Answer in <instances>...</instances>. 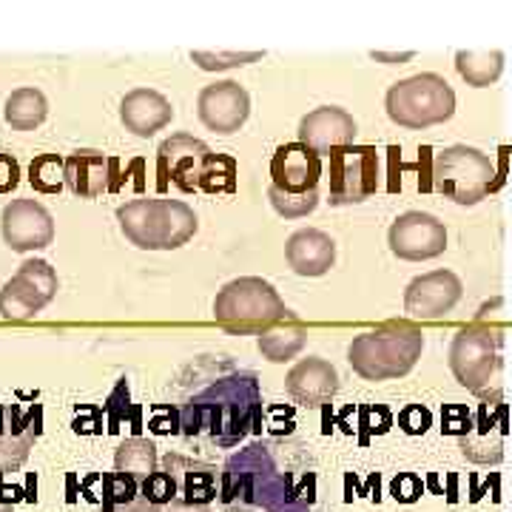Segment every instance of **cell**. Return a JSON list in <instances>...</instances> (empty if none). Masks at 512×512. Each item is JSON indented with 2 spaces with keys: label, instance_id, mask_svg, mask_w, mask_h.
<instances>
[{
  "label": "cell",
  "instance_id": "cell-39",
  "mask_svg": "<svg viewBox=\"0 0 512 512\" xmlns=\"http://www.w3.org/2000/svg\"><path fill=\"white\" fill-rule=\"evenodd\" d=\"M174 416H177V410H171V407H154V416H151V430L154 433H177L180 430V424L174 421Z\"/></svg>",
  "mask_w": 512,
  "mask_h": 512
},
{
  "label": "cell",
  "instance_id": "cell-40",
  "mask_svg": "<svg viewBox=\"0 0 512 512\" xmlns=\"http://www.w3.org/2000/svg\"><path fill=\"white\" fill-rule=\"evenodd\" d=\"M160 512H211L208 510V504H188L183 498H174L171 504H165Z\"/></svg>",
  "mask_w": 512,
  "mask_h": 512
},
{
  "label": "cell",
  "instance_id": "cell-31",
  "mask_svg": "<svg viewBox=\"0 0 512 512\" xmlns=\"http://www.w3.org/2000/svg\"><path fill=\"white\" fill-rule=\"evenodd\" d=\"M202 191L208 194H231L237 188V163L231 157H222L214 154L208 165H205V174L200 180Z\"/></svg>",
  "mask_w": 512,
  "mask_h": 512
},
{
  "label": "cell",
  "instance_id": "cell-42",
  "mask_svg": "<svg viewBox=\"0 0 512 512\" xmlns=\"http://www.w3.org/2000/svg\"><path fill=\"white\" fill-rule=\"evenodd\" d=\"M0 512H15V504L9 498H3V495H0Z\"/></svg>",
  "mask_w": 512,
  "mask_h": 512
},
{
  "label": "cell",
  "instance_id": "cell-16",
  "mask_svg": "<svg viewBox=\"0 0 512 512\" xmlns=\"http://www.w3.org/2000/svg\"><path fill=\"white\" fill-rule=\"evenodd\" d=\"M464 293V285L453 271H430V274L416 276L407 293H404V311L413 319H441L444 313H450L458 305Z\"/></svg>",
  "mask_w": 512,
  "mask_h": 512
},
{
  "label": "cell",
  "instance_id": "cell-38",
  "mask_svg": "<svg viewBox=\"0 0 512 512\" xmlns=\"http://www.w3.org/2000/svg\"><path fill=\"white\" fill-rule=\"evenodd\" d=\"M20 185V165L12 154H0V194H12Z\"/></svg>",
  "mask_w": 512,
  "mask_h": 512
},
{
  "label": "cell",
  "instance_id": "cell-36",
  "mask_svg": "<svg viewBox=\"0 0 512 512\" xmlns=\"http://www.w3.org/2000/svg\"><path fill=\"white\" fill-rule=\"evenodd\" d=\"M359 424L365 427L367 433H387L390 430V413H387V407H382V404H376V407H362L359 410Z\"/></svg>",
  "mask_w": 512,
  "mask_h": 512
},
{
  "label": "cell",
  "instance_id": "cell-28",
  "mask_svg": "<svg viewBox=\"0 0 512 512\" xmlns=\"http://www.w3.org/2000/svg\"><path fill=\"white\" fill-rule=\"evenodd\" d=\"M308 342V330L302 325H276L259 336V350L268 362H288Z\"/></svg>",
  "mask_w": 512,
  "mask_h": 512
},
{
  "label": "cell",
  "instance_id": "cell-41",
  "mask_svg": "<svg viewBox=\"0 0 512 512\" xmlns=\"http://www.w3.org/2000/svg\"><path fill=\"white\" fill-rule=\"evenodd\" d=\"M376 60H390V63H402V60H410L413 52H404V55H384V52H373Z\"/></svg>",
  "mask_w": 512,
  "mask_h": 512
},
{
  "label": "cell",
  "instance_id": "cell-32",
  "mask_svg": "<svg viewBox=\"0 0 512 512\" xmlns=\"http://www.w3.org/2000/svg\"><path fill=\"white\" fill-rule=\"evenodd\" d=\"M194 63L208 69V72H220V69H234V66H248L262 57V52H194Z\"/></svg>",
  "mask_w": 512,
  "mask_h": 512
},
{
  "label": "cell",
  "instance_id": "cell-11",
  "mask_svg": "<svg viewBox=\"0 0 512 512\" xmlns=\"http://www.w3.org/2000/svg\"><path fill=\"white\" fill-rule=\"evenodd\" d=\"M57 293L55 268L43 259H29L0 291V316L9 322H23L40 313Z\"/></svg>",
  "mask_w": 512,
  "mask_h": 512
},
{
  "label": "cell",
  "instance_id": "cell-33",
  "mask_svg": "<svg viewBox=\"0 0 512 512\" xmlns=\"http://www.w3.org/2000/svg\"><path fill=\"white\" fill-rule=\"evenodd\" d=\"M140 493L146 495L154 507H160V510H163L165 504H171V501L177 498V481L163 470V473H154L148 481H143Z\"/></svg>",
  "mask_w": 512,
  "mask_h": 512
},
{
  "label": "cell",
  "instance_id": "cell-18",
  "mask_svg": "<svg viewBox=\"0 0 512 512\" xmlns=\"http://www.w3.org/2000/svg\"><path fill=\"white\" fill-rule=\"evenodd\" d=\"M353 137H356V120L348 111L336 109V106L311 111L299 126V143L313 148L319 157L322 154L330 157L336 148L353 146Z\"/></svg>",
  "mask_w": 512,
  "mask_h": 512
},
{
  "label": "cell",
  "instance_id": "cell-8",
  "mask_svg": "<svg viewBox=\"0 0 512 512\" xmlns=\"http://www.w3.org/2000/svg\"><path fill=\"white\" fill-rule=\"evenodd\" d=\"M498 171L478 148L453 146L441 151L433 163V185L458 205H476L498 188Z\"/></svg>",
  "mask_w": 512,
  "mask_h": 512
},
{
  "label": "cell",
  "instance_id": "cell-27",
  "mask_svg": "<svg viewBox=\"0 0 512 512\" xmlns=\"http://www.w3.org/2000/svg\"><path fill=\"white\" fill-rule=\"evenodd\" d=\"M3 114H6V123L12 128H18V131H35L46 120L49 103H46L43 92H37V89H18V92L9 94Z\"/></svg>",
  "mask_w": 512,
  "mask_h": 512
},
{
  "label": "cell",
  "instance_id": "cell-12",
  "mask_svg": "<svg viewBox=\"0 0 512 512\" xmlns=\"http://www.w3.org/2000/svg\"><path fill=\"white\" fill-rule=\"evenodd\" d=\"M211 148L191 134H174L168 137L157 151V188L163 194L168 183H174L180 191L191 194L200 188L205 165L211 160Z\"/></svg>",
  "mask_w": 512,
  "mask_h": 512
},
{
  "label": "cell",
  "instance_id": "cell-22",
  "mask_svg": "<svg viewBox=\"0 0 512 512\" xmlns=\"http://www.w3.org/2000/svg\"><path fill=\"white\" fill-rule=\"evenodd\" d=\"M37 430L32 416L20 419L18 407L0 404V473H12L26 464L37 439Z\"/></svg>",
  "mask_w": 512,
  "mask_h": 512
},
{
  "label": "cell",
  "instance_id": "cell-1",
  "mask_svg": "<svg viewBox=\"0 0 512 512\" xmlns=\"http://www.w3.org/2000/svg\"><path fill=\"white\" fill-rule=\"evenodd\" d=\"M220 501L225 512H311L313 495L276 461V444L256 441L228 458Z\"/></svg>",
  "mask_w": 512,
  "mask_h": 512
},
{
  "label": "cell",
  "instance_id": "cell-6",
  "mask_svg": "<svg viewBox=\"0 0 512 512\" xmlns=\"http://www.w3.org/2000/svg\"><path fill=\"white\" fill-rule=\"evenodd\" d=\"M285 316H288V308L274 291V285L256 276H242V279L228 282L214 302L217 325L239 336L245 333L262 336L265 330L276 328Z\"/></svg>",
  "mask_w": 512,
  "mask_h": 512
},
{
  "label": "cell",
  "instance_id": "cell-37",
  "mask_svg": "<svg viewBox=\"0 0 512 512\" xmlns=\"http://www.w3.org/2000/svg\"><path fill=\"white\" fill-rule=\"evenodd\" d=\"M421 490L424 487H421L419 476H413V473H399L393 478V498L402 501V504H413L421 495Z\"/></svg>",
  "mask_w": 512,
  "mask_h": 512
},
{
  "label": "cell",
  "instance_id": "cell-20",
  "mask_svg": "<svg viewBox=\"0 0 512 512\" xmlns=\"http://www.w3.org/2000/svg\"><path fill=\"white\" fill-rule=\"evenodd\" d=\"M285 387L293 402L305 404V407H325L339 390V376L333 365L313 356L293 367L285 379Z\"/></svg>",
  "mask_w": 512,
  "mask_h": 512
},
{
  "label": "cell",
  "instance_id": "cell-34",
  "mask_svg": "<svg viewBox=\"0 0 512 512\" xmlns=\"http://www.w3.org/2000/svg\"><path fill=\"white\" fill-rule=\"evenodd\" d=\"M430 410L421 407V404H407L402 413H399V427H402L407 436H424L430 430Z\"/></svg>",
  "mask_w": 512,
  "mask_h": 512
},
{
  "label": "cell",
  "instance_id": "cell-24",
  "mask_svg": "<svg viewBox=\"0 0 512 512\" xmlns=\"http://www.w3.org/2000/svg\"><path fill=\"white\" fill-rule=\"evenodd\" d=\"M285 256H288V265L299 276H322L328 274L333 259H336V245L328 234H322L316 228H305L288 239Z\"/></svg>",
  "mask_w": 512,
  "mask_h": 512
},
{
  "label": "cell",
  "instance_id": "cell-4",
  "mask_svg": "<svg viewBox=\"0 0 512 512\" xmlns=\"http://www.w3.org/2000/svg\"><path fill=\"white\" fill-rule=\"evenodd\" d=\"M322 157L305 143H285L271 160V202L285 220L308 217L319 205Z\"/></svg>",
  "mask_w": 512,
  "mask_h": 512
},
{
  "label": "cell",
  "instance_id": "cell-29",
  "mask_svg": "<svg viewBox=\"0 0 512 512\" xmlns=\"http://www.w3.org/2000/svg\"><path fill=\"white\" fill-rule=\"evenodd\" d=\"M456 69L470 86L484 89V86H493L504 72V55L501 52H458Z\"/></svg>",
  "mask_w": 512,
  "mask_h": 512
},
{
  "label": "cell",
  "instance_id": "cell-19",
  "mask_svg": "<svg viewBox=\"0 0 512 512\" xmlns=\"http://www.w3.org/2000/svg\"><path fill=\"white\" fill-rule=\"evenodd\" d=\"M114 168L117 160L106 157L103 151H92V148L74 151L66 157V188L83 200H94L114 188L111 183Z\"/></svg>",
  "mask_w": 512,
  "mask_h": 512
},
{
  "label": "cell",
  "instance_id": "cell-23",
  "mask_svg": "<svg viewBox=\"0 0 512 512\" xmlns=\"http://www.w3.org/2000/svg\"><path fill=\"white\" fill-rule=\"evenodd\" d=\"M163 470L177 481V498L188 504H211L217 495V467L191 461V458L168 453L163 458Z\"/></svg>",
  "mask_w": 512,
  "mask_h": 512
},
{
  "label": "cell",
  "instance_id": "cell-9",
  "mask_svg": "<svg viewBox=\"0 0 512 512\" xmlns=\"http://www.w3.org/2000/svg\"><path fill=\"white\" fill-rule=\"evenodd\" d=\"M501 333L490 325H470L458 330L450 345V370L461 387L470 393H484L498 370Z\"/></svg>",
  "mask_w": 512,
  "mask_h": 512
},
{
  "label": "cell",
  "instance_id": "cell-30",
  "mask_svg": "<svg viewBox=\"0 0 512 512\" xmlns=\"http://www.w3.org/2000/svg\"><path fill=\"white\" fill-rule=\"evenodd\" d=\"M29 185L40 194H60L66 185V160L57 154H40L29 165Z\"/></svg>",
  "mask_w": 512,
  "mask_h": 512
},
{
  "label": "cell",
  "instance_id": "cell-3",
  "mask_svg": "<svg viewBox=\"0 0 512 512\" xmlns=\"http://www.w3.org/2000/svg\"><path fill=\"white\" fill-rule=\"evenodd\" d=\"M424 350V333L413 325L393 322L353 339L348 350L350 367L367 382H387L407 376Z\"/></svg>",
  "mask_w": 512,
  "mask_h": 512
},
{
  "label": "cell",
  "instance_id": "cell-35",
  "mask_svg": "<svg viewBox=\"0 0 512 512\" xmlns=\"http://www.w3.org/2000/svg\"><path fill=\"white\" fill-rule=\"evenodd\" d=\"M441 421H444V433H453L458 439H464L467 433H470V427H473V416L467 413V407H461V404H450V407H444V413H441Z\"/></svg>",
  "mask_w": 512,
  "mask_h": 512
},
{
  "label": "cell",
  "instance_id": "cell-14",
  "mask_svg": "<svg viewBox=\"0 0 512 512\" xmlns=\"http://www.w3.org/2000/svg\"><path fill=\"white\" fill-rule=\"evenodd\" d=\"M390 251L407 262L436 259L447 248V228L439 217L424 211H407L390 225Z\"/></svg>",
  "mask_w": 512,
  "mask_h": 512
},
{
  "label": "cell",
  "instance_id": "cell-2",
  "mask_svg": "<svg viewBox=\"0 0 512 512\" xmlns=\"http://www.w3.org/2000/svg\"><path fill=\"white\" fill-rule=\"evenodd\" d=\"M259 407V382L254 373L231 370L183 404L180 427L188 439L205 433L217 447H237L248 436L251 424H262Z\"/></svg>",
  "mask_w": 512,
  "mask_h": 512
},
{
  "label": "cell",
  "instance_id": "cell-13",
  "mask_svg": "<svg viewBox=\"0 0 512 512\" xmlns=\"http://www.w3.org/2000/svg\"><path fill=\"white\" fill-rule=\"evenodd\" d=\"M507 433H510V419H507L504 393L495 390L478 404L473 427L464 439H458V447H461L464 458H470L473 464H498L504 458Z\"/></svg>",
  "mask_w": 512,
  "mask_h": 512
},
{
  "label": "cell",
  "instance_id": "cell-21",
  "mask_svg": "<svg viewBox=\"0 0 512 512\" xmlns=\"http://www.w3.org/2000/svg\"><path fill=\"white\" fill-rule=\"evenodd\" d=\"M174 117L171 103L160 92L151 89H134L123 97L120 103V120L128 131H134L137 137H151L160 128H165Z\"/></svg>",
  "mask_w": 512,
  "mask_h": 512
},
{
  "label": "cell",
  "instance_id": "cell-7",
  "mask_svg": "<svg viewBox=\"0 0 512 512\" xmlns=\"http://www.w3.org/2000/svg\"><path fill=\"white\" fill-rule=\"evenodd\" d=\"M387 114L404 128L439 126L456 114V92L439 74H416L387 92Z\"/></svg>",
  "mask_w": 512,
  "mask_h": 512
},
{
  "label": "cell",
  "instance_id": "cell-15",
  "mask_svg": "<svg viewBox=\"0 0 512 512\" xmlns=\"http://www.w3.org/2000/svg\"><path fill=\"white\" fill-rule=\"evenodd\" d=\"M0 231L12 251H37L52 245L55 239V220L52 214L35 200H15L3 208Z\"/></svg>",
  "mask_w": 512,
  "mask_h": 512
},
{
  "label": "cell",
  "instance_id": "cell-5",
  "mask_svg": "<svg viewBox=\"0 0 512 512\" xmlns=\"http://www.w3.org/2000/svg\"><path fill=\"white\" fill-rule=\"evenodd\" d=\"M117 222L143 251L180 248L197 234L194 211L174 200H131L117 208Z\"/></svg>",
  "mask_w": 512,
  "mask_h": 512
},
{
  "label": "cell",
  "instance_id": "cell-10",
  "mask_svg": "<svg viewBox=\"0 0 512 512\" xmlns=\"http://www.w3.org/2000/svg\"><path fill=\"white\" fill-rule=\"evenodd\" d=\"M330 205H353L379 191V154L373 146H345L330 154Z\"/></svg>",
  "mask_w": 512,
  "mask_h": 512
},
{
  "label": "cell",
  "instance_id": "cell-25",
  "mask_svg": "<svg viewBox=\"0 0 512 512\" xmlns=\"http://www.w3.org/2000/svg\"><path fill=\"white\" fill-rule=\"evenodd\" d=\"M114 467H117L120 476L131 478V481H137L143 487V481H148L157 473V447H154V441L140 439V436L123 441L117 456H114Z\"/></svg>",
  "mask_w": 512,
  "mask_h": 512
},
{
  "label": "cell",
  "instance_id": "cell-26",
  "mask_svg": "<svg viewBox=\"0 0 512 512\" xmlns=\"http://www.w3.org/2000/svg\"><path fill=\"white\" fill-rule=\"evenodd\" d=\"M100 512H160L146 495L140 493V484L120 473L103 476V510Z\"/></svg>",
  "mask_w": 512,
  "mask_h": 512
},
{
  "label": "cell",
  "instance_id": "cell-17",
  "mask_svg": "<svg viewBox=\"0 0 512 512\" xmlns=\"http://www.w3.org/2000/svg\"><path fill=\"white\" fill-rule=\"evenodd\" d=\"M251 114V97L248 92L234 83H214L205 86L200 94V120L217 134H234Z\"/></svg>",
  "mask_w": 512,
  "mask_h": 512
}]
</instances>
